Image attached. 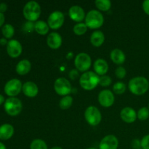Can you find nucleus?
I'll list each match as a JSON object with an SVG mask.
<instances>
[{"instance_id":"f257e3e1","label":"nucleus","mask_w":149,"mask_h":149,"mask_svg":"<svg viewBox=\"0 0 149 149\" xmlns=\"http://www.w3.org/2000/svg\"><path fill=\"white\" fill-rule=\"evenodd\" d=\"M129 90L135 95H144L149 88V81L143 77H136L131 79L128 84Z\"/></svg>"},{"instance_id":"f03ea898","label":"nucleus","mask_w":149,"mask_h":149,"mask_svg":"<svg viewBox=\"0 0 149 149\" xmlns=\"http://www.w3.org/2000/svg\"><path fill=\"white\" fill-rule=\"evenodd\" d=\"M23 14L28 21L34 22L39 19L41 15V7L38 2L30 1L25 4Z\"/></svg>"},{"instance_id":"7ed1b4c3","label":"nucleus","mask_w":149,"mask_h":149,"mask_svg":"<svg viewBox=\"0 0 149 149\" xmlns=\"http://www.w3.org/2000/svg\"><path fill=\"white\" fill-rule=\"evenodd\" d=\"M99 79L100 77L93 71H87L80 77L79 84L85 90H94L99 84Z\"/></svg>"},{"instance_id":"20e7f679","label":"nucleus","mask_w":149,"mask_h":149,"mask_svg":"<svg viewBox=\"0 0 149 149\" xmlns=\"http://www.w3.org/2000/svg\"><path fill=\"white\" fill-rule=\"evenodd\" d=\"M104 23L103 14L98 10H92L87 13L85 17V24L87 28L97 29L101 27Z\"/></svg>"},{"instance_id":"39448f33","label":"nucleus","mask_w":149,"mask_h":149,"mask_svg":"<svg viewBox=\"0 0 149 149\" xmlns=\"http://www.w3.org/2000/svg\"><path fill=\"white\" fill-rule=\"evenodd\" d=\"M4 109L10 116H16L20 114L23 109V103L17 97H9L4 103Z\"/></svg>"},{"instance_id":"423d86ee","label":"nucleus","mask_w":149,"mask_h":149,"mask_svg":"<svg viewBox=\"0 0 149 149\" xmlns=\"http://www.w3.org/2000/svg\"><path fill=\"white\" fill-rule=\"evenodd\" d=\"M84 118L91 126H97L100 123L102 115L99 109L95 106H89L84 111Z\"/></svg>"},{"instance_id":"0eeeda50","label":"nucleus","mask_w":149,"mask_h":149,"mask_svg":"<svg viewBox=\"0 0 149 149\" xmlns=\"http://www.w3.org/2000/svg\"><path fill=\"white\" fill-rule=\"evenodd\" d=\"M92 60L90 55L85 52H80L74 59V65L76 68L81 72H87L91 67Z\"/></svg>"},{"instance_id":"6e6552de","label":"nucleus","mask_w":149,"mask_h":149,"mask_svg":"<svg viewBox=\"0 0 149 149\" xmlns=\"http://www.w3.org/2000/svg\"><path fill=\"white\" fill-rule=\"evenodd\" d=\"M23 84L18 79H12L5 84L4 91L10 97H15L21 92Z\"/></svg>"},{"instance_id":"1a4fd4ad","label":"nucleus","mask_w":149,"mask_h":149,"mask_svg":"<svg viewBox=\"0 0 149 149\" xmlns=\"http://www.w3.org/2000/svg\"><path fill=\"white\" fill-rule=\"evenodd\" d=\"M54 89L57 94L63 97L68 95L72 91V87L70 81L63 77H60L55 80Z\"/></svg>"},{"instance_id":"9d476101","label":"nucleus","mask_w":149,"mask_h":149,"mask_svg":"<svg viewBox=\"0 0 149 149\" xmlns=\"http://www.w3.org/2000/svg\"><path fill=\"white\" fill-rule=\"evenodd\" d=\"M64 20H65V17H64L63 13L62 12L56 10V11L52 12L49 15L47 19V24L50 29L57 30L63 25Z\"/></svg>"},{"instance_id":"9b49d317","label":"nucleus","mask_w":149,"mask_h":149,"mask_svg":"<svg viewBox=\"0 0 149 149\" xmlns=\"http://www.w3.org/2000/svg\"><path fill=\"white\" fill-rule=\"evenodd\" d=\"M97 100H98L99 103L103 107H111L114 103V95L111 90H103L98 94Z\"/></svg>"},{"instance_id":"f8f14e48","label":"nucleus","mask_w":149,"mask_h":149,"mask_svg":"<svg viewBox=\"0 0 149 149\" xmlns=\"http://www.w3.org/2000/svg\"><path fill=\"white\" fill-rule=\"evenodd\" d=\"M23 51V47L20 42L16 39H10L7 45V52L10 57L16 58L20 56Z\"/></svg>"},{"instance_id":"ddd939ff","label":"nucleus","mask_w":149,"mask_h":149,"mask_svg":"<svg viewBox=\"0 0 149 149\" xmlns=\"http://www.w3.org/2000/svg\"><path fill=\"white\" fill-rule=\"evenodd\" d=\"M118 146L119 141L117 138L113 135H109L100 141L99 149H117Z\"/></svg>"},{"instance_id":"4468645a","label":"nucleus","mask_w":149,"mask_h":149,"mask_svg":"<svg viewBox=\"0 0 149 149\" xmlns=\"http://www.w3.org/2000/svg\"><path fill=\"white\" fill-rule=\"evenodd\" d=\"M68 15L71 20L78 23L82 21L86 17L84 10L79 5H74L70 7L68 10Z\"/></svg>"},{"instance_id":"2eb2a0df","label":"nucleus","mask_w":149,"mask_h":149,"mask_svg":"<svg viewBox=\"0 0 149 149\" xmlns=\"http://www.w3.org/2000/svg\"><path fill=\"white\" fill-rule=\"evenodd\" d=\"M120 117L124 122L128 124L133 123L138 118L136 111L131 107L124 108L120 112Z\"/></svg>"},{"instance_id":"dca6fc26","label":"nucleus","mask_w":149,"mask_h":149,"mask_svg":"<svg viewBox=\"0 0 149 149\" xmlns=\"http://www.w3.org/2000/svg\"><path fill=\"white\" fill-rule=\"evenodd\" d=\"M63 39L60 33L57 32H52L49 33L47 39V43L49 48L53 49H58L62 45Z\"/></svg>"},{"instance_id":"f3484780","label":"nucleus","mask_w":149,"mask_h":149,"mask_svg":"<svg viewBox=\"0 0 149 149\" xmlns=\"http://www.w3.org/2000/svg\"><path fill=\"white\" fill-rule=\"evenodd\" d=\"M23 94L29 97H36L39 93V88L38 86L33 81H26L23 84Z\"/></svg>"},{"instance_id":"a211bd4d","label":"nucleus","mask_w":149,"mask_h":149,"mask_svg":"<svg viewBox=\"0 0 149 149\" xmlns=\"http://www.w3.org/2000/svg\"><path fill=\"white\" fill-rule=\"evenodd\" d=\"M95 73L99 76H104L109 70V64L105 60L98 58L93 64Z\"/></svg>"},{"instance_id":"6ab92c4d","label":"nucleus","mask_w":149,"mask_h":149,"mask_svg":"<svg viewBox=\"0 0 149 149\" xmlns=\"http://www.w3.org/2000/svg\"><path fill=\"white\" fill-rule=\"evenodd\" d=\"M15 130L13 125L10 124H4L0 126V140L7 141L14 135Z\"/></svg>"},{"instance_id":"aec40b11","label":"nucleus","mask_w":149,"mask_h":149,"mask_svg":"<svg viewBox=\"0 0 149 149\" xmlns=\"http://www.w3.org/2000/svg\"><path fill=\"white\" fill-rule=\"evenodd\" d=\"M31 63L29 60L26 59L21 60L20 61H19L15 67L16 72L19 75L23 76L27 74L31 71Z\"/></svg>"},{"instance_id":"412c9836","label":"nucleus","mask_w":149,"mask_h":149,"mask_svg":"<svg viewBox=\"0 0 149 149\" xmlns=\"http://www.w3.org/2000/svg\"><path fill=\"white\" fill-rule=\"evenodd\" d=\"M105 41V35L101 31H95L90 36V42L94 47H100Z\"/></svg>"},{"instance_id":"4be33fe9","label":"nucleus","mask_w":149,"mask_h":149,"mask_svg":"<svg viewBox=\"0 0 149 149\" xmlns=\"http://www.w3.org/2000/svg\"><path fill=\"white\" fill-rule=\"evenodd\" d=\"M110 58L111 61L117 65L122 64L126 59V56L124 52L119 49H113L110 54Z\"/></svg>"},{"instance_id":"5701e85b","label":"nucleus","mask_w":149,"mask_h":149,"mask_svg":"<svg viewBox=\"0 0 149 149\" xmlns=\"http://www.w3.org/2000/svg\"><path fill=\"white\" fill-rule=\"evenodd\" d=\"M49 27L44 20H38L35 23V31L40 35H46L49 32Z\"/></svg>"},{"instance_id":"b1692460","label":"nucleus","mask_w":149,"mask_h":149,"mask_svg":"<svg viewBox=\"0 0 149 149\" xmlns=\"http://www.w3.org/2000/svg\"><path fill=\"white\" fill-rule=\"evenodd\" d=\"M1 33L5 39H12L14 36L15 29L11 24H4L1 28Z\"/></svg>"},{"instance_id":"393cba45","label":"nucleus","mask_w":149,"mask_h":149,"mask_svg":"<svg viewBox=\"0 0 149 149\" xmlns=\"http://www.w3.org/2000/svg\"><path fill=\"white\" fill-rule=\"evenodd\" d=\"M73 104V97L70 95L64 96L63 98L61 99L59 103L60 108L63 110H66L69 109Z\"/></svg>"},{"instance_id":"a878e982","label":"nucleus","mask_w":149,"mask_h":149,"mask_svg":"<svg viewBox=\"0 0 149 149\" xmlns=\"http://www.w3.org/2000/svg\"><path fill=\"white\" fill-rule=\"evenodd\" d=\"M95 6L101 11H108L111 7V2L109 0H96Z\"/></svg>"},{"instance_id":"bb28decb","label":"nucleus","mask_w":149,"mask_h":149,"mask_svg":"<svg viewBox=\"0 0 149 149\" xmlns=\"http://www.w3.org/2000/svg\"><path fill=\"white\" fill-rule=\"evenodd\" d=\"M74 33L77 36H81L84 35L87 31V26H86L85 23H78L74 26Z\"/></svg>"},{"instance_id":"cd10ccee","label":"nucleus","mask_w":149,"mask_h":149,"mask_svg":"<svg viewBox=\"0 0 149 149\" xmlns=\"http://www.w3.org/2000/svg\"><path fill=\"white\" fill-rule=\"evenodd\" d=\"M30 149H48L46 143L42 139H34L30 145Z\"/></svg>"},{"instance_id":"c85d7f7f","label":"nucleus","mask_w":149,"mask_h":149,"mask_svg":"<svg viewBox=\"0 0 149 149\" xmlns=\"http://www.w3.org/2000/svg\"><path fill=\"white\" fill-rule=\"evenodd\" d=\"M127 86L125 83L122 82V81H118V82L115 83L113 84V90L114 92V93L117 95H121L125 93V92L126 91Z\"/></svg>"},{"instance_id":"c756f323","label":"nucleus","mask_w":149,"mask_h":149,"mask_svg":"<svg viewBox=\"0 0 149 149\" xmlns=\"http://www.w3.org/2000/svg\"><path fill=\"white\" fill-rule=\"evenodd\" d=\"M137 117L141 121H145L149 117V109L147 107H142L137 113Z\"/></svg>"},{"instance_id":"7c9ffc66","label":"nucleus","mask_w":149,"mask_h":149,"mask_svg":"<svg viewBox=\"0 0 149 149\" xmlns=\"http://www.w3.org/2000/svg\"><path fill=\"white\" fill-rule=\"evenodd\" d=\"M22 30L25 33H31L33 31H35V23L33 22L26 21L23 23L22 26Z\"/></svg>"},{"instance_id":"2f4dec72","label":"nucleus","mask_w":149,"mask_h":149,"mask_svg":"<svg viewBox=\"0 0 149 149\" xmlns=\"http://www.w3.org/2000/svg\"><path fill=\"white\" fill-rule=\"evenodd\" d=\"M112 82V79L109 76H101L99 79V84L102 87H109Z\"/></svg>"},{"instance_id":"473e14b6","label":"nucleus","mask_w":149,"mask_h":149,"mask_svg":"<svg viewBox=\"0 0 149 149\" xmlns=\"http://www.w3.org/2000/svg\"><path fill=\"white\" fill-rule=\"evenodd\" d=\"M115 74H116V77L119 79H124L127 74L126 69L124 67L119 66L115 71Z\"/></svg>"},{"instance_id":"72a5a7b5","label":"nucleus","mask_w":149,"mask_h":149,"mask_svg":"<svg viewBox=\"0 0 149 149\" xmlns=\"http://www.w3.org/2000/svg\"><path fill=\"white\" fill-rule=\"evenodd\" d=\"M141 149H149V135H146L141 141Z\"/></svg>"},{"instance_id":"f704fd0d","label":"nucleus","mask_w":149,"mask_h":149,"mask_svg":"<svg viewBox=\"0 0 149 149\" xmlns=\"http://www.w3.org/2000/svg\"><path fill=\"white\" fill-rule=\"evenodd\" d=\"M68 75H69V77L71 79L75 80V79H77L79 77V73L78 70L76 68V69L71 70V71L69 72Z\"/></svg>"},{"instance_id":"c9c22d12","label":"nucleus","mask_w":149,"mask_h":149,"mask_svg":"<svg viewBox=\"0 0 149 149\" xmlns=\"http://www.w3.org/2000/svg\"><path fill=\"white\" fill-rule=\"evenodd\" d=\"M132 148L133 149H141V143L138 139H134L132 141Z\"/></svg>"},{"instance_id":"e433bc0d","label":"nucleus","mask_w":149,"mask_h":149,"mask_svg":"<svg viewBox=\"0 0 149 149\" xmlns=\"http://www.w3.org/2000/svg\"><path fill=\"white\" fill-rule=\"evenodd\" d=\"M142 7L146 14L149 15V0H145L142 4Z\"/></svg>"},{"instance_id":"4c0bfd02","label":"nucleus","mask_w":149,"mask_h":149,"mask_svg":"<svg viewBox=\"0 0 149 149\" xmlns=\"http://www.w3.org/2000/svg\"><path fill=\"white\" fill-rule=\"evenodd\" d=\"M7 10V4L4 2L0 3V13H5Z\"/></svg>"},{"instance_id":"58836bf2","label":"nucleus","mask_w":149,"mask_h":149,"mask_svg":"<svg viewBox=\"0 0 149 149\" xmlns=\"http://www.w3.org/2000/svg\"><path fill=\"white\" fill-rule=\"evenodd\" d=\"M4 21H5V16L3 13H0V28L4 26Z\"/></svg>"},{"instance_id":"ea45409f","label":"nucleus","mask_w":149,"mask_h":149,"mask_svg":"<svg viewBox=\"0 0 149 149\" xmlns=\"http://www.w3.org/2000/svg\"><path fill=\"white\" fill-rule=\"evenodd\" d=\"M7 43H8V41H7V39H5V38H1V39H0V45H2V46L6 45V46H7Z\"/></svg>"},{"instance_id":"a19ab883","label":"nucleus","mask_w":149,"mask_h":149,"mask_svg":"<svg viewBox=\"0 0 149 149\" xmlns=\"http://www.w3.org/2000/svg\"><path fill=\"white\" fill-rule=\"evenodd\" d=\"M5 99H4V97L2 95L0 94V106L1 105H2L3 103H4V102H5Z\"/></svg>"},{"instance_id":"79ce46f5","label":"nucleus","mask_w":149,"mask_h":149,"mask_svg":"<svg viewBox=\"0 0 149 149\" xmlns=\"http://www.w3.org/2000/svg\"><path fill=\"white\" fill-rule=\"evenodd\" d=\"M0 149H7V147L3 143L0 142Z\"/></svg>"},{"instance_id":"37998d69","label":"nucleus","mask_w":149,"mask_h":149,"mask_svg":"<svg viewBox=\"0 0 149 149\" xmlns=\"http://www.w3.org/2000/svg\"><path fill=\"white\" fill-rule=\"evenodd\" d=\"M50 149H63L61 147H59V146H55V147H52V148Z\"/></svg>"},{"instance_id":"c03bdc74","label":"nucleus","mask_w":149,"mask_h":149,"mask_svg":"<svg viewBox=\"0 0 149 149\" xmlns=\"http://www.w3.org/2000/svg\"><path fill=\"white\" fill-rule=\"evenodd\" d=\"M87 149H97V148H94V147H90V148H87Z\"/></svg>"},{"instance_id":"a18cd8bd","label":"nucleus","mask_w":149,"mask_h":149,"mask_svg":"<svg viewBox=\"0 0 149 149\" xmlns=\"http://www.w3.org/2000/svg\"><path fill=\"white\" fill-rule=\"evenodd\" d=\"M148 109H149V105H148Z\"/></svg>"},{"instance_id":"49530a36","label":"nucleus","mask_w":149,"mask_h":149,"mask_svg":"<svg viewBox=\"0 0 149 149\" xmlns=\"http://www.w3.org/2000/svg\"></svg>"}]
</instances>
